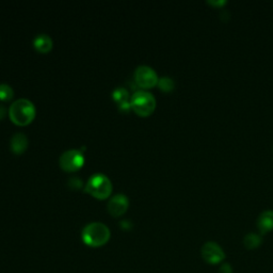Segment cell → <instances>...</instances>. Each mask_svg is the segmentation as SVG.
<instances>
[{"label":"cell","instance_id":"6da1fadb","mask_svg":"<svg viewBox=\"0 0 273 273\" xmlns=\"http://www.w3.org/2000/svg\"><path fill=\"white\" fill-rule=\"evenodd\" d=\"M111 236L109 227L102 222H91L82 228L81 239L84 244L91 248L103 247Z\"/></svg>","mask_w":273,"mask_h":273},{"label":"cell","instance_id":"7a4b0ae2","mask_svg":"<svg viewBox=\"0 0 273 273\" xmlns=\"http://www.w3.org/2000/svg\"><path fill=\"white\" fill-rule=\"evenodd\" d=\"M35 106L28 98H19L11 104L9 116L13 123L25 126L31 123L35 117Z\"/></svg>","mask_w":273,"mask_h":273},{"label":"cell","instance_id":"3957f363","mask_svg":"<svg viewBox=\"0 0 273 273\" xmlns=\"http://www.w3.org/2000/svg\"><path fill=\"white\" fill-rule=\"evenodd\" d=\"M84 191L96 198H107L112 192V183L104 173L92 174L84 187Z\"/></svg>","mask_w":273,"mask_h":273},{"label":"cell","instance_id":"277c9868","mask_svg":"<svg viewBox=\"0 0 273 273\" xmlns=\"http://www.w3.org/2000/svg\"><path fill=\"white\" fill-rule=\"evenodd\" d=\"M132 109L141 117H148L156 109L155 96L145 90H138L131 97Z\"/></svg>","mask_w":273,"mask_h":273},{"label":"cell","instance_id":"5b68a950","mask_svg":"<svg viewBox=\"0 0 273 273\" xmlns=\"http://www.w3.org/2000/svg\"><path fill=\"white\" fill-rule=\"evenodd\" d=\"M134 79L140 88L151 89L158 84L159 77L153 67L149 65H139L134 73Z\"/></svg>","mask_w":273,"mask_h":273},{"label":"cell","instance_id":"8992f818","mask_svg":"<svg viewBox=\"0 0 273 273\" xmlns=\"http://www.w3.org/2000/svg\"><path fill=\"white\" fill-rule=\"evenodd\" d=\"M60 167L68 172L79 170L84 163V156L80 150L70 149L63 152L59 159Z\"/></svg>","mask_w":273,"mask_h":273},{"label":"cell","instance_id":"52a82bcc","mask_svg":"<svg viewBox=\"0 0 273 273\" xmlns=\"http://www.w3.org/2000/svg\"><path fill=\"white\" fill-rule=\"evenodd\" d=\"M203 260L210 265H218L225 260V253L217 242L208 241L203 244L201 250Z\"/></svg>","mask_w":273,"mask_h":273},{"label":"cell","instance_id":"ba28073f","mask_svg":"<svg viewBox=\"0 0 273 273\" xmlns=\"http://www.w3.org/2000/svg\"><path fill=\"white\" fill-rule=\"evenodd\" d=\"M128 206H129V199L127 195L123 193H117L109 198L107 209L113 217H120V215H122L127 210Z\"/></svg>","mask_w":273,"mask_h":273},{"label":"cell","instance_id":"9c48e42d","mask_svg":"<svg viewBox=\"0 0 273 273\" xmlns=\"http://www.w3.org/2000/svg\"><path fill=\"white\" fill-rule=\"evenodd\" d=\"M112 98L114 102L117 103L118 108L121 111L128 112L132 109L131 106V96H129V92L124 87H118L113 90L112 92Z\"/></svg>","mask_w":273,"mask_h":273},{"label":"cell","instance_id":"30bf717a","mask_svg":"<svg viewBox=\"0 0 273 273\" xmlns=\"http://www.w3.org/2000/svg\"><path fill=\"white\" fill-rule=\"evenodd\" d=\"M257 228L260 232L265 235L273 231V210H265L260 215H258L257 221Z\"/></svg>","mask_w":273,"mask_h":273},{"label":"cell","instance_id":"8fae6325","mask_svg":"<svg viewBox=\"0 0 273 273\" xmlns=\"http://www.w3.org/2000/svg\"><path fill=\"white\" fill-rule=\"evenodd\" d=\"M12 152L15 154H22L28 148V138L24 133L14 134L10 140Z\"/></svg>","mask_w":273,"mask_h":273},{"label":"cell","instance_id":"7c38bea8","mask_svg":"<svg viewBox=\"0 0 273 273\" xmlns=\"http://www.w3.org/2000/svg\"><path fill=\"white\" fill-rule=\"evenodd\" d=\"M33 46L40 52H48L52 48V40L46 33H40L33 40Z\"/></svg>","mask_w":273,"mask_h":273},{"label":"cell","instance_id":"4fadbf2b","mask_svg":"<svg viewBox=\"0 0 273 273\" xmlns=\"http://www.w3.org/2000/svg\"><path fill=\"white\" fill-rule=\"evenodd\" d=\"M262 243H263L262 236L255 233H250L244 236L243 238V246L248 250H255L258 247H261Z\"/></svg>","mask_w":273,"mask_h":273},{"label":"cell","instance_id":"5bb4252c","mask_svg":"<svg viewBox=\"0 0 273 273\" xmlns=\"http://www.w3.org/2000/svg\"><path fill=\"white\" fill-rule=\"evenodd\" d=\"M158 87L163 92H171L175 88V81L169 76H163L158 80Z\"/></svg>","mask_w":273,"mask_h":273},{"label":"cell","instance_id":"9a60e30c","mask_svg":"<svg viewBox=\"0 0 273 273\" xmlns=\"http://www.w3.org/2000/svg\"><path fill=\"white\" fill-rule=\"evenodd\" d=\"M14 95L12 87L8 83H0V100L8 102Z\"/></svg>","mask_w":273,"mask_h":273},{"label":"cell","instance_id":"2e32d148","mask_svg":"<svg viewBox=\"0 0 273 273\" xmlns=\"http://www.w3.org/2000/svg\"><path fill=\"white\" fill-rule=\"evenodd\" d=\"M68 185L71 187V188H75V189H79L82 187V180L81 178L74 176V177H70L68 179Z\"/></svg>","mask_w":273,"mask_h":273},{"label":"cell","instance_id":"e0dca14e","mask_svg":"<svg viewBox=\"0 0 273 273\" xmlns=\"http://www.w3.org/2000/svg\"><path fill=\"white\" fill-rule=\"evenodd\" d=\"M207 4L213 8H223L227 3L225 2V0H208Z\"/></svg>","mask_w":273,"mask_h":273},{"label":"cell","instance_id":"ac0fdd59","mask_svg":"<svg viewBox=\"0 0 273 273\" xmlns=\"http://www.w3.org/2000/svg\"><path fill=\"white\" fill-rule=\"evenodd\" d=\"M219 273H233V268L229 264H223L219 269Z\"/></svg>","mask_w":273,"mask_h":273},{"label":"cell","instance_id":"d6986e66","mask_svg":"<svg viewBox=\"0 0 273 273\" xmlns=\"http://www.w3.org/2000/svg\"><path fill=\"white\" fill-rule=\"evenodd\" d=\"M121 226H122L123 228H125V229H128V228H131L133 225H132L131 221H128V220H123V221H121Z\"/></svg>","mask_w":273,"mask_h":273},{"label":"cell","instance_id":"ffe728a7","mask_svg":"<svg viewBox=\"0 0 273 273\" xmlns=\"http://www.w3.org/2000/svg\"><path fill=\"white\" fill-rule=\"evenodd\" d=\"M6 111H7L6 107L3 104H0V120H3L4 117L6 116Z\"/></svg>","mask_w":273,"mask_h":273}]
</instances>
